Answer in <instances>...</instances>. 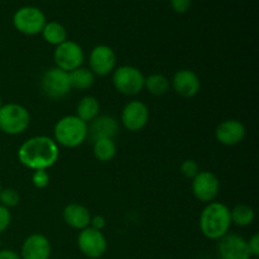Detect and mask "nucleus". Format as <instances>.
I'll list each match as a JSON object with an SVG mask.
<instances>
[{"mask_svg":"<svg viewBox=\"0 0 259 259\" xmlns=\"http://www.w3.org/2000/svg\"><path fill=\"white\" fill-rule=\"evenodd\" d=\"M60 157V148L55 139L47 136H35L25 141L18 149V159L27 168L48 169L55 166Z\"/></svg>","mask_w":259,"mask_h":259,"instance_id":"1","label":"nucleus"},{"mask_svg":"<svg viewBox=\"0 0 259 259\" xmlns=\"http://www.w3.org/2000/svg\"><path fill=\"white\" fill-rule=\"evenodd\" d=\"M199 225L205 238L211 240L222 239L232 227L230 209L222 202H209L201 211Z\"/></svg>","mask_w":259,"mask_h":259,"instance_id":"2","label":"nucleus"},{"mask_svg":"<svg viewBox=\"0 0 259 259\" xmlns=\"http://www.w3.org/2000/svg\"><path fill=\"white\" fill-rule=\"evenodd\" d=\"M53 134L57 146L76 148L88 138V124L76 115H66L56 123Z\"/></svg>","mask_w":259,"mask_h":259,"instance_id":"3","label":"nucleus"},{"mask_svg":"<svg viewBox=\"0 0 259 259\" xmlns=\"http://www.w3.org/2000/svg\"><path fill=\"white\" fill-rule=\"evenodd\" d=\"M30 114L25 106L17 103L3 104L0 108V131L8 136H18L27 131Z\"/></svg>","mask_w":259,"mask_h":259,"instance_id":"4","label":"nucleus"},{"mask_svg":"<svg viewBox=\"0 0 259 259\" xmlns=\"http://www.w3.org/2000/svg\"><path fill=\"white\" fill-rule=\"evenodd\" d=\"M144 75L134 66L123 65L113 71V85L118 93L126 96L138 95L144 89Z\"/></svg>","mask_w":259,"mask_h":259,"instance_id":"5","label":"nucleus"},{"mask_svg":"<svg viewBox=\"0 0 259 259\" xmlns=\"http://www.w3.org/2000/svg\"><path fill=\"white\" fill-rule=\"evenodd\" d=\"M40 90L45 94V96L53 100L65 98L72 90L70 75L57 67L50 68L43 73L40 78Z\"/></svg>","mask_w":259,"mask_h":259,"instance_id":"6","label":"nucleus"},{"mask_svg":"<svg viewBox=\"0 0 259 259\" xmlns=\"http://www.w3.org/2000/svg\"><path fill=\"white\" fill-rule=\"evenodd\" d=\"M46 23V15L35 7H23L13 15V24L15 29L27 35H34L42 32Z\"/></svg>","mask_w":259,"mask_h":259,"instance_id":"7","label":"nucleus"},{"mask_svg":"<svg viewBox=\"0 0 259 259\" xmlns=\"http://www.w3.org/2000/svg\"><path fill=\"white\" fill-rule=\"evenodd\" d=\"M53 58H55L56 67L70 73L82 66L85 55L78 43L67 39L56 47Z\"/></svg>","mask_w":259,"mask_h":259,"instance_id":"8","label":"nucleus"},{"mask_svg":"<svg viewBox=\"0 0 259 259\" xmlns=\"http://www.w3.org/2000/svg\"><path fill=\"white\" fill-rule=\"evenodd\" d=\"M77 247L86 258L99 259L105 254L108 242L103 232L88 227L78 233Z\"/></svg>","mask_w":259,"mask_h":259,"instance_id":"9","label":"nucleus"},{"mask_svg":"<svg viewBox=\"0 0 259 259\" xmlns=\"http://www.w3.org/2000/svg\"><path fill=\"white\" fill-rule=\"evenodd\" d=\"M192 194L204 204L212 202L220 192V181L217 175L210 171H200L192 179Z\"/></svg>","mask_w":259,"mask_h":259,"instance_id":"10","label":"nucleus"},{"mask_svg":"<svg viewBox=\"0 0 259 259\" xmlns=\"http://www.w3.org/2000/svg\"><path fill=\"white\" fill-rule=\"evenodd\" d=\"M116 56L113 48L99 45L93 48L89 56V68L95 76H106L115 70Z\"/></svg>","mask_w":259,"mask_h":259,"instance_id":"11","label":"nucleus"},{"mask_svg":"<svg viewBox=\"0 0 259 259\" xmlns=\"http://www.w3.org/2000/svg\"><path fill=\"white\" fill-rule=\"evenodd\" d=\"M148 106L139 100H133L124 106L121 111V123L129 132H139L148 124Z\"/></svg>","mask_w":259,"mask_h":259,"instance_id":"12","label":"nucleus"},{"mask_svg":"<svg viewBox=\"0 0 259 259\" xmlns=\"http://www.w3.org/2000/svg\"><path fill=\"white\" fill-rule=\"evenodd\" d=\"M218 254L220 259H250L247 240L238 234L227 235L218 240Z\"/></svg>","mask_w":259,"mask_h":259,"instance_id":"13","label":"nucleus"},{"mask_svg":"<svg viewBox=\"0 0 259 259\" xmlns=\"http://www.w3.org/2000/svg\"><path fill=\"white\" fill-rule=\"evenodd\" d=\"M245 126L237 119H228L222 121L215 129V138L223 146H237L245 138Z\"/></svg>","mask_w":259,"mask_h":259,"instance_id":"14","label":"nucleus"},{"mask_svg":"<svg viewBox=\"0 0 259 259\" xmlns=\"http://www.w3.org/2000/svg\"><path fill=\"white\" fill-rule=\"evenodd\" d=\"M51 243L47 237L43 234H32L25 238L22 244V259H50L51 258Z\"/></svg>","mask_w":259,"mask_h":259,"instance_id":"15","label":"nucleus"},{"mask_svg":"<svg viewBox=\"0 0 259 259\" xmlns=\"http://www.w3.org/2000/svg\"><path fill=\"white\" fill-rule=\"evenodd\" d=\"M172 88L182 98H194L199 94L201 82L200 78L194 71L191 70H180L175 73L172 78Z\"/></svg>","mask_w":259,"mask_h":259,"instance_id":"16","label":"nucleus"},{"mask_svg":"<svg viewBox=\"0 0 259 259\" xmlns=\"http://www.w3.org/2000/svg\"><path fill=\"white\" fill-rule=\"evenodd\" d=\"M118 131L119 125L115 118L110 115H101L90 121V126H88V136L91 137L93 142L103 138L113 139Z\"/></svg>","mask_w":259,"mask_h":259,"instance_id":"17","label":"nucleus"},{"mask_svg":"<svg viewBox=\"0 0 259 259\" xmlns=\"http://www.w3.org/2000/svg\"><path fill=\"white\" fill-rule=\"evenodd\" d=\"M63 222L72 229L82 230L90 227L91 214L88 207L81 204H68L66 205L62 211Z\"/></svg>","mask_w":259,"mask_h":259,"instance_id":"18","label":"nucleus"},{"mask_svg":"<svg viewBox=\"0 0 259 259\" xmlns=\"http://www.w3.org/2000/svg\"><path fill=\"white\" fill-rule=\"evenodd\" d=\"M100 113V103L95 96H83L76 106V116L86 124L93 121Z\"/></svg>","mask_w":259,"mask_h":259,"instance_id":"19","label":"nucleus"},{"mask_svg":"<svg viewBox=\"0 0 259 259\" xmlns=\"http://www.w3.org/2000/svg\"><path fill=\"white\" fill-rule=\"evenodd\" d=\"M40 33L46 42L56 47L67 40V30L58 22H47Z\"/></svg>","mask_w":259,"mask_h":259,"instance_id":"20","label":"nucleus"},{"mask_svg":"<svg viewBox=\"0 0 259 259\" xmlns=\"http://www.w3.org/2000/svg\"><path fill=\"white\" fill-rule=\"evenodd\" d=\"M68 75H70L71 88L76 89V90H88L95 82V75L91 72L90 68L82 67V66L73 70Z\"/></svg>","mask_w":259,"mask_h":259,"instance_id":"21","label":"nucleus"},{"mask_svg":"<svg viewBox=\"0 0 259 259\" xmlns=\"http://www.w3.org/2000/svg\"><path fill=\"white\" fill-rule=\"evenodd\" d=\"M94 157L99 162H109L115 157L116 154V144L114 139L103 138L94 141L93 146Z\"/></svg>","mask_w":259,"mask_h":259,"instance_id":"22","label":"nucleus"},{"mask_svg":"<svg viewBox=\"0 0 259 259\" xmlns=\"http://www.w3.org/2000/svg\"><path fill=\"white\" fill-rule=\"evenodd\" d=\"M230 218H232V224H235L237 227H248L254 222L255 212L249 205L239 204L230 209Z\"/></svg>","mask_w":259,"mask_h":259,"instance_id":"23","label":"nucleus"},{"mask_svg":"<svg viewBox=\"0 0 259 259\" xmlns=\"http://www.w3.org/2000/svg\"><path fill=\"white\" fill-rule=\"evenodd\" d=\"M169 80L162 73H152L144 80V89L154 96H162L169 90Z\"/></svg>","mask_w":259,"mask_h":259,"instance_id":"24","label":"nucleus"},{"mask_svg":"<svg viewBox=\"0 0 259 259\" xmlns=\"http://www.w3.org/2000/svg\"><path fill=\"white\" fill-rule=\"evenodd\" d=\"M19 194L17 190L12 189V187H5L0 191V205L8 207V209L17 206L19 204Z\"/></svg>","mask_w":259,"mask_h":259,"instance_id":"25","label":"nucleus"},{"mask_svg":"<svg viewBox=\"0 0 259 259\" xmlns=\"http://www.w3.org/2000/svg\"><path fill=\"white\" fill-rule=\"evenodd\" d=\"M180 169H181V174L184 175V177H186V179L189 180L194 179V177L200 172L199 164H197V162L194 161V159H186V161L182 162Z\"/></svg>","mask_w":259,"mask_h":259,"instance_id":"26","label":"nucleus"},{"mask_svg":"<svg viewBox=\"0 0 259 259\" xmlns=\"http://www.w3.org/2000/svg\"><path fill=\"white\" fill-rule=\"evenodd\" d=\"M32 184L37 189H45L50 184V175L47 169H37L32 175Z\"/></svg>","mask_w":259,"mask_h":259,"instance_id":"27","label":"nucleus"},{"mask_svg":"<svg viewBox=\"0 0 259 259\" xmlns=\"http://www.w3.org/2000/svg\"><path fill=\"white\" fill-rule=\"evenodd\" d=\"M10 223H12V214L9 209L0 205V234L9 228Z\"/></svg>","mask_w":259,"mask_h":259,"instance_id":"28","label":"nucleus"},{"mask_svg":"<svg viewBox=\"0 0 259 259\" xmlns=\"http://www.w3.org/2000/svg\"><path fill=\"white\" fill-rule=\"evenodd\" d=\"M171 7L177 14H185L191 7V0H171Z\"/></svg>","mask_w":259,"mask_h":259,"instance_id":"29","label":"nucleus"},{"mask_svg":"<svg viewBox=\"0 0 259 259\" xmlns=\"http://www.w3.org/2000/svg\"><path fill=\"white\" fill-rule=\"evenodd\" d=\"M248 243V249L252 257H258L259 255V235L254 234L249 240H247Z\"/></svg>","mask_w":259,"mask_h":259,"instance_id":"30","label":"nucleus"},{"mask_svg":"<svg viewBox=\"0 0 259 259\" xmlns=\"http://www.w3.org/2000/svg\"><path fill=\"white\" fill-rule=\"evenodd\" d=\"M105 227H106L105 218L101 217V215H95V217H91L90 228H93V229H96V230H100V232H103V229Z\"/></svg>","mask_w":259,"mask_h":259,"instance_id":"31","label":"nucleus"},{"mask_svg":"<svg viewBox=\"0 0 259 259\" xmlns=\"http://www.w3.org/2000/svg\"><path fill=\"white\" fill-rule=\"evenodd\" d=\"M0 259H22L20 254H18L13 249H0Z\"/></svg>","mask_w":259,"mask_h":259,"instance_id":"32","label":"nucleus"},{"mask_svg":"<svg viewBox=\"0 0 259 259\" xmlns=\"http://www.w3.org/2000/svg\"><path fill=\"white\" fill-rule=\"evenodd\" d=\"M3 106V99H2V96H0V108H2Z\"/></svg>","mask_w":259,"mask_h":259,"instance_id":"33","label":"nucleus"},{"mask_svg":"<svg viewBox=\"0 0 259 259\" xmlns=\"http://www.w3.org/2000/svg\"><path fill=\"white\" fill-rule=\"evenodd\" d=\"M2 189H3V187H2V182H0V191H2Z\"/></svg>","mask_w":259,"mask_h":259,"instance_id":"34","label":"nucleus"}]
</instances>
